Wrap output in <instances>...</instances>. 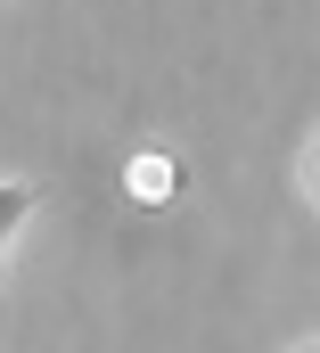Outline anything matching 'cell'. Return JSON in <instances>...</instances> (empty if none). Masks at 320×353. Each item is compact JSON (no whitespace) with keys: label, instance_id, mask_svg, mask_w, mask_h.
I'll return each mask as SVG.
<instances>
[{"label":"cell","instance_id":"1","mask_svg":"<svg viewBox=\"0 0 320 353\" xmlns=\"http://www.w3.org/2000/svg\"><path fill=\"white\" fill-rule=\"evenodd\" d=\"M123 197H132L140 214H164V205L181 197V165H172L164 148H140V157H123Z\"/></svg>","mask_w":320,"mask_h":353},{"label":"cell","instance_id":"4","mask_svg":"<svg viewBox=\"0 0 320 353\" xmlns=\"http://www.w3.org/2000/svg\"><path fill=\"white\" fill-rule=\"evenodd\" d=\"M304 353H320V345H304Z\"/></svg>","mask_w":320,"mask_h":353},{"label":"cell","instance_id":"2","mask_svg":"<svg viewBox=\"0 0 320 353\" xmlns=\"http://www.w3.org/2000/svg\"><path fill=\"white\" fill-rule=\"evenodd\" d=\"M25 214H33V189H25V181H0V247L25 230Z\"/></svg>","mask_w":320,"mask_h":353},{"label":"cell","instance_id":"3","mask_svg":"<svg viewBox=\"0 0 320 353\" xmlns=\"http://www.w3.org/2000/svg\"><path fill=\"white\" fill-rule=\"evenodd\" d=\"M296 197H304V205L320 214V123H312V140L296 148Z\"/></svg>","mask_w":320,"mask_h":353}]
</instances>
